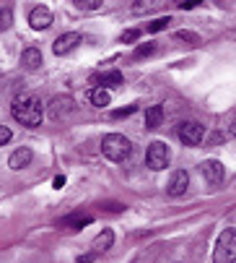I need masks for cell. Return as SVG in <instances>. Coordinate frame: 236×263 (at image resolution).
Wrapping results in <instances>:
<instances>
[{"instance_id":"obj_1","label":"cell","mask_w":236,"mask_h":263,"mask_svg":"<svg viewBox=\"0 0 236 263\" xmlns=\"http://www.w3.org/2000/svg\"><path fill=\"white\" fill-rule=\"evenodd\" d=\"M11 112H13V118H16L21 125H26V128L42 125V118H45V107H42V102H39L36 97H31V94H21V97H16L13 104H11Z\"/></svg>"},{"instance_id":"obj_2","label":"cell","mask_w":236,"mask_h":263,"mask_svg":"<svg viewBox=\"0 0 236 263\" xmlns=\"http://www.w3.org/2000/svg\"><path fill=\"white\" fill-rule=\"evenodd\" d=\"M130 152H133V143L122 133H109L101 138V154L112 162H125L130 157Z\"/></svg>"},{"instance_id":"obj_3","label":"cell","mask_w":236,"mask_h":263,"mask_svg":"<svg viewBox=\"0 0 236 263\" xmlns=\"http://www.w3.org/2000/svg\"><path fill=\"white\" fill-rule=\"evenodd\" d=\"M236 260V230L228 227L221 232L216 250H213V263H233Z\"/></svg>"},{"instance_id":"obj_4","label":"cell","mask_w":236,"mask_h":263,"mask_svg":"<svg viewBox=\"0 0 236 263\" xmlns=\"http://www.w3.org/2000/svg\"><path fill=\"white\" fill-rule=\"evenodd\" d=\"M169 159H171V152L164 141H153L145 152V162L151 170H166L169 167Z\"/></svg>"},{"instance_id":"obj_5","label":"cell","mask_w":236,"mask_h":263,"mask_svg":"<svg viewBox=\"0 0 236 263\" xmlns=\"http://www.w3.org/2000/svg\"><path fill=\"white\" fill-rule=\"evenodd\" d=\"M203 138H205V128H203L200 123L189 120V123H182V125H179V141H182L184 146H200Z\"/></svg>"},{"instance_id":"obj_6","label":"cell","mask_w":236,"mask_h":263,"mask_svg":"<svg viewBox=\"0 0 236 263\" xmlns=\"http://www.w3.org/2000/svg\"><path fill=\"white\" fill-rule=\"evenodd\" d=\"M200 172H203V180H205L208 185H218V182H223V177H226V167H223L218 159L203 162V164H200Z\"/></svg>"},{"instance_id":"obj_7","label":"cell","mask_w":236,"mask_h":263,"mask_svg":"<svg viewBox=\"0 0 236 263\" xmlns=\"http://www.w3.org/2000/svg\"><path fill=\"white\" fill-rule=\"evenodd\" d=\"M81 42H83V36H81V34H75V31L60 34L57 40H55V45H52V52H55V55H68V52H73Z\"/></svg>"},{"instance_id":"obj_8","label":"cell","mask_w":236,"mask_h":263,"mask_svg":"<svg viewBox=\"0 0 236 263\" xmlns=\"http://www.w3.org/2000/svg\"><path fill=\"white\" fill-rule=\"evenodd\" d=\"M187 187H189V175L184 170H174L171 177H169V185H166V193L177 198V196L187 193Z\"/></svg>"},{"instance_id":"obj_9","label":"cell","mask_w":236,"mask_h":263,"mask_svg":"<svg viewBox=\"0 0 236 263\" xmlns=\"http://www.w3.org/2000/svg\"><path fill=\"white\" fill-rule=\"evenodd\" d=\"M29 24H31V29H36V31L50 29V26H52V11H50L47 6H36V8L29 13Z\"/></svg>"},{"instance_id":"obj_10","label":"cell","mask_w":236,"mask_h":263,"mask_svg":"<svg viewBox=\"0 0 236 263\" xmlns=\"http://www.w3.org/2000/svg\"><path fill=\"white\" fill-rule=\"evenodd\" d=\"M73 107H75V104H73L70 97H55V99L50 102V107H47V115H50L52 120H60V118L70 115Z\"/></svg>"},{"instance_id":"obj_11","label":"cell","mask_w":236,"mask_h":263,"mask_svg":"<svg viewBox=\"0 0 236 263\" xmlns=\"http://www.w3.org/2000/svg\"><path fill=\"white\" fill-rule=\"evenodd\" d=\"M91 84H96V89H112V86H120L122 84V73L120 70H104V73H96L91 76Z\"/></svg>"},{"instance_id":"obj_12","label":"cell","mask_w":236,"mask_h":263,"mask_svg":"<svg viewBox=\"0 0 236 263\" xmlns=\"http://www.w3.org/2000/svg\"><path fill=\"white\" fill-rule=\"evenodd\" d=\"M31 159H34V152L29 146H21V148H16V152L8 157V167L18 172V170H26L31 164Z\"/></svg>"},{"instance_id":"obj_13","label":"cell","mask_w":236,"mask_h":263,"mask_svg":"<svg viewBox=\"0 0 236 263\" xmlns=\"http://www.w3.org/2000/svg\"><path fill=\"white\" fill-rule=\"evenodd\" d=\"M112 242H114V232H112V230H101V232L91 240V253H94V255H101V253H106V250L112 248Z\"/></svg>"},{"instance_id":"obj_14","label":"cell","mask_w":236,"mask_h":263,"mask_svg":"<svg viewBox=\"0 0 236 263\" xmlns=\"http://www.w3.org/2000/svg\"><path fill=\"white\" fill-rule=\"evenodd\" d=\"M42 52H39L36 47H29V50H24L21 52V68L24 70H39L42 68Z\"/></svg>"},{"instance_id":"obj_15","label":"cell","mask_w":236,"mask_h":263,"mask_svg":"<svg viewBox=\"0 0 236 263\" xmlns=\"http://www.w3.org/2000/svg\"><path fill=\"white\" fill-rule=\"evenodd\" d=\"M164 123V107L161 104H153L145 109V128L148 130H156V128H161Z\"/></svg>"},{"instance_id":"obj_16","label":"cell","mask_w":236,"mask_h":263,"mask_svg":"<svg viewBox=\"0 0 236 263\" xmlns=\"http://www.w3.org/2000/svg\"><path fill=\"white\" fill-rule=\"evenodd\" d=\"M89 102H91L94 107H109V104H112V94H109L106 89H96V86H94V89L89 91Z\"/></svg>"},{"instance_id":"obj_17","label":"cell","mask_w":236,"mask_h":263,"mask_svg":"<svg viewBox=\"0 0 236 263\" xmlns=\"http://www.w3.org/2000/svg\"><path fill=\"white\" fill-rule=\"evenodd\" d=\"M60 224H62L65 230L75 232V230H83L86 224H91V216H83V214H78V216H68V219H62Z\"/></svg>"},{"instance_id":"obj_18","label":"cell","mask_w":236,"mask_h":263,"mask_svg":"<svg viewBox=\"0 0 236 263\" xmlns=\"http://www.w3.org/2000/svg\"><path fill=\"white\" fill-rule=\"evenodd\" d=\"M159 8H164V0H148V3H135L133 6V11L135 13H148V11H159Z\"/></svg>"},{"instance_id":"obj_19","label":"cell","mask_w":236,"mask_h":263,"mask_svg":"<svg viewBox=\"0 0 236 263\" xmlns=\"http://www.w3.org/2000/svg\"><path fill=\"white\" fill-rule=\"evenodd\" d=\"M177 40H179V42H187V45H200V36L195 34V31H187V29L177 31Z\"/></svg>"},{"instance_id":"obj_20","label":"cell","mask_w":236,"mask_h":263,"mask_svg":"<svg viewBox=\"0 0 236 263\" xmlns=\"http://www.w3.org/2000/svg\"><path fill=\"white\" fill-rule=\"evenodd\" d=\"M169 24H171V18H169V16H161V18H156V21L148 24V31H161V29H166Z\"/></svg>"},{"instance_id":"obj_21","label":"cell","mask_w":236,"mask_h":263,"mask_svg":"<svg viewBox=\"0 0 236 263\" xmlns=\"http://www.w3.org/2000/svg\"><path fill=\"white\" fill-rule=\"evenodd\" d=\"M138 36H140V31H138V29H127V31H122V34H120V42H135Z\"/></svg>"},{"instance_id":"obj_22","label":"cell","mask_w":236,"mask_h":263,"mask_svg":"<svg viewBox=\"0 0 236 263\" xmlns=\"http://www.w3.org/2000/svg\"><path fill=\"white\" fill-rule=\"evenodd\" d=\"M151 52H153V42H145V45H140V47L135 50V55H133V58L138 60V58H145V55H151Z\"/></svg>"},{"instance_id":"obj_23","label":"cell","mask_w":236,"mask_h":263,"mask_svg":"<svg viewBox=\"0 0 236 263\" xmlns=\"http://www.w3.org/2000/svg\"><path fill=\"white\" fill-rule=\"evenodd\" d=\"M11 18H13V13L6 8V11H0V29H8L11 26Z\"/></svg>"},{"instance_id":"obj_24","label":"cell","mask_w":236,"mask_h":263,"mask_svg":"<svg viewBox=\"0 0 236 263\" xmlns=\"http://www.w3.org/2000/svg\"><path fill=\"white\" fill-rule=\"evenodd\" d=\"M135 109H138L135 104H130V107H125V109H117V112H114V118H127V115H133Z\"/></svg>"},{"instance_id":"obj_25","label":"cell","mask_w":236,"mask_h":263,"mask_svg":"<svg viewBox=\"0 0 236 263\" xmlns=\"http://www.w3.org/2000/svg\"><path fill=\"white\" fill-rule=\"evenodd\" d=\"M8 141H11V130L6 125H0V146H6Z\"/></svg>"},{"instance_id":"obj_26","label":"cell","mask_w":236,"mask_h":263,"mask_svg":"<svg viewBox=\"0 0 236 263\" xmlns=\"http://www.w3.org/2000/svg\"><path fill=\"white\" fill-rule=\"evenodd\" d=\"M78 8H86V11H96V8H101V3H78Z\"/></svg>"},{"instance_id":"obj_27","label":"cell","mask_w":236,"mask_h":263,"mask_svg":"<svg viewBox=\"0 0 236 263\" xmlns=\"http://www.w3.org/2000/svg\"><path fill=\"white\" fill-rule=\"evenodd\" d=\"M52 185H55V187H62V185H65V175H57V177L52 180Z\"/></svg>"},{"instance_id":"obj_28","label":"cell","mask_w":236,"mask_h":263,"mask_svg":"<svg viewBox=\"0 0 236 263\" xmlns=\"http://www.w3.org/2000/svg\"><path fill=\"white\" fill-rule=\"evenodd\" d=\"M195 6H198V3H179V8H182V11H187V8H195Z\"/></svg>"}]
</instances>
